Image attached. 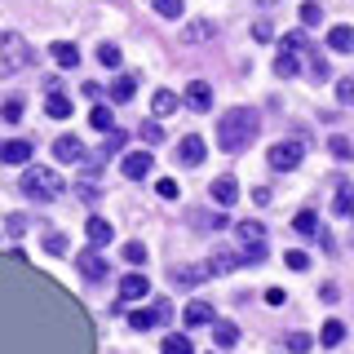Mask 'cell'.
<instances>
[{"instance_id": "obj_1", "label": "cell", "mask_w": 354, "mask_h": 354, "mask_svg": "<svg viewBox=\"0 0 354 354\" xmlns=\"http://www.w3.org/2000/svg\"><path fill=\"white\" fill-rule=\"evenodd\" d=\"M257 133H261V115L248 111V106H235V111H226V115L217 120V147L226 155H239L243 147L257 142Z\"/></svg>"}, {"instance_id": "obj_2", "label": "cell", "mask_w": 354, "mask_h": 354, "mask_svg": "<svg viewBox=\"0 0 354 354\" xmlns=\"http://www.w3.org/2000/svg\"><path fill=\"white\" fill-rule=\"evenodd\" d=\"M18 191L27 195V199H36V204H53V199H62V195H66V182H62V177L53 173V169L27 164V173H22Z\"/></svg>"}, {"instance_id": "obj_3", "label": "cell", "mask_w": 354, "mask_h": 354, "mask_svg": "<svg viewBox=\"0 0 354 354\" xmlns=\"http://www.w3.org/2000/svg\"><path fill=\"white\" fill-rule=\"evenodd\" d=\"M31 62H36L31 44L22 40L18 31H5V36H0V75H18V71H27Z\"/></svg>"}, {"instance_id": "obj_4", "label": "cell", "mask_w": 354, "mask_h": 354, "mask_svg": "<svg viewBox=\"0 0 354 354\" xmlns=\"http://www.w3.org/2000/svg\"><path fill=\"white\" fill-rule=\"evenodd\" d=\"M239 243H243V261H266V230H261V221H239Z\"/></svg>"}, {"instance_id": "obj_5", "label": "cell", "mask_w": 354, "mask_h": 354, "mask_svg": "<svg viewBox=\"0 0 354 354\" xmlns=\"http://www.w3.org/2000/svg\"><path fill=\"white\" fill-rule=\"evenodd\" d=\"M301 155H306L301 142H279V147H270V169L274 173H292L297 164H301Z\"/></svg>"}, {"instance_id": "obj_6", "label": "cell", "mask_w": 354, "mask_h": 354, "mask_svg": "<svg viewBox=\"0 0 354 354\" xmlns=\"http://www.w3.org/2000/svg\"><path fill=\"white\" fill-rule=\"evenodd\" d=\"M75 266H80V274L88 283H102L106 279V257L102 252H75Z\"/></svg>"}, {"instance_id": "obj_7", "label": "cell", "mask_w": 354, "mask_h": 354, "mask_svg": "<svg viewBox=\"0 0 354 354\" xmlns=\"http://www.w3.org/2000/svg\"><path fill=\"white\" fill-rule=\"evenodd\" d=\"M31 142L27 138H9V142H0V164H31Z\"/></svg>"}, {"instance_id": "obj_8", "label": "cell", "mask_w": 354, "mask_h": 354, "mask_svg": "<svg viewBox=\"0 0 354 354\" xmlns=\"http://www.w3.org/2000/svg\"><path fill=\"white\" fill-rule=\"evenodd\" d=\"M151 169H155V155H151V151H133V155H124V177H129V182H142V177H151Z\"/></svg>"}, {"instance_id": "obj_9", "label": "cell", "mask_w": 354, "mask_h": 354, "mask_svg": "<svg viewBox=\"0 0 354 354\" xmlns=\"http://www.w3.org/2000/svg\"><path fill=\"white\" fill-rule=\"evenodd\" d=\"M204 155H208V147H204V138H195V133H191V138H182V142H177V160H182L186 169L204 164Z\"/></svg>"}, {"instance_id": "obj_10", "label": "cell", "mask_w": 354, "mask_h": 354, "mask_svg": "<svg viewBox=\"0 0 354 354\" xmlns=\"http://www.w3.org/2000/svg\"><path fill=\"white\" fill-rule=\"evenodd\" d=\"M84 235H88V243H93V248H106V243L115 239V226H111L106 217H88V221H84Z\"/></svg>"}, {"instance_id": "obj_11", "label": "cell", "mask_w": 354, "mask_h": 354, "mask_svg": "<svg viewBox=\"0 0 354 354\" xmlns=\"http://www.w3.org/2000/svg\"><path fill=\"white\" fill-rule=\"evenodd\" d=\"M182 324L186 328H213L217 324V319H213V306H208V301H191V306L182 310Z\"/></svg>"}, {"instance_id": "obj_12", "label": "cell", "mask_w": 354, "mask_h": 354, "mask_svg": "<svg viewBox=\"0 0 354 354\" xmlns=\"http://www.w3.org/2000/svg\"><path fill=\"white\" fill-rule=\"evenodd\" d=\"M53 155H58L62 164H80V160H84V147H80V138H71V133H62V138L53 142Z\"/></svg>"}, {"instance_id": "obj_13", "label": "cell", "mask_w": 354, "mask_h": 354, "mask_svg": "<svg viewBox=\"0 0 354 354\" xmlns=\"http://www.w3.org/2000/svg\"><path fill=\"white\" fill-rule=\"evenodd\" d=\"M147 292H151L147 274H124V279H120V301H142Z\"/></svg>"}, {"instance_id": "obj_14", "label": "cell", "mask_w": 354, "mask_h": 354, "mask_svg": "<svg viewBox=\"0 0 354 354\" xmlns=\"http://www.w3.org/2000/svg\"><path fill=\"white\" fill-rule=\"evenodd\" d=\"M186 102H191L195 111H208V106H213V84H208V80H191V84H186Z\"/></svg>"}, {"instance_id": "obj_15", "label": "cell", "mask_w": 354, "mask_h": 354, "mask_svg": "<svg viewBox=\"0 0 354 354\" xmlns=\"http://www.w3.org/2000/svg\"><path fill=\"white\" fill-rule=\"evenodd\" d=\"M337 217H354V182H337V199H332Z\"/></svg>"}, {"instance_id": "obj_16", "label": "cell", "mask_w": 354, "mask_h": 354, "mask_svg": "<svg viewBox=\"0 0 354 354\" xmlns=\"http://www.w3.org/2000/svg\"><path fill=\"white\" fill-rule=\"evenodd\" d=\"M213 199L221 208H230L239 199V182H235V177H217V182H213Z\"/></svg>"}, {"instance_id": "obj_17", "label": "cell", "mask_w": 354, "mask_h": 354, "mask_svg": "<svg viewBox=\"0 0 354 354\" xmlns=\"http://www.w3.org/2000/svg\"><path fill=\"white\" fill-rule=\"evenodd\" d=\"M204 274H208V266H173L169 279H173V283H182V288H191V283L204 279Z\"/></svg>"}, {"instance_id": "obj_18", "label": "cell", "mask_w": 354, "mask_h": 354, "mask_svg": "<svg viewBox=\"0 0 354 354\" xmlns=\"http://www.w3.org/2000/svg\"><path fill=\"white\" fill-rule=\"evenodd\" d=\"M292 226H297V235H306V239H319V235H324V226H319V217L310 213V208H301V213H297Z\"/></svg>"}, {"instance_id": "obj_19", "label": "cell", "mask_w": 354, "mask_h": 354, "mask_svg": "<svg viewBox=\"0 0 354 354\" xmlns=\"http://www.w3.org/2000/svg\"><path fill=\"white\" fill-rule=\"evenodd\" d=\"M177 106H182V102H177V93H173V88H160V93L151 97V111H155L160 120H164V115H173Z\"/></svg>"}, {"instance_id": "obj_20", "label": "cell", "mask_w": 354, "mask_h": 354, "mask_svg": "<svg viewBox=\"0 0 354 354\" xmlns=\"http://www.w3.org/2000/svg\"><path fill=\"white\" fill-rule=\"evenodd\" d=\"M133 93H138V75H120V80L111 84V102H129Z\"/></svg>"}, {"instance_id": "obj_21", "label": "cell", "mask_w": 354, "mask_h": 354, "mask_svg": "<svg viewBox=\"0 0 354 354\" xmlns=\"http://www.w3.org/2000/svg\"><path fill=\"white\" fill-rule=\"evenodd\" d=\"M328 44H332L337 53H350V49H354V27H332V31H328Z\"/></svg>"}, {"instance_id": "obj_22", "label": "cell", "mask_w": 354, "mask_h": 354, "mask_svg": "<svg viewBox=\"0 0 354 354\" xmlns=\"http://www.w3.org/2000/svg\"><path fill=\"white\" fill-rule=\"evenodd\" d=\"M328 151H332V160H341V164L354 160V142L341 138V133H332V138H328Z\"/></svg>"}, {"instance_id": "obj_23", "label": "cell", "mask_w": 354, "mask_h": 354, "mask_svg": "<svg viewBox=\"0 0 354 354\" xmlns=\"http://www.w3.org/2000/svg\"><path fill=\"white\" fill-rule=\"evenodd\" d=\"M53 62H58V66H80V49L66 44V40H58V44H53Z\"/></svg>"}, {"instance_id": "obj_24", "label": "cell", "mask_w": 354, "mask_h": 354, "mask_svg": "<svg viewBox=\"0 0 354 354\" xmlns=\"http://www.w3.org/2000/svg\"><path fill=\"white\" fill-rule=\"evenodd\" d=\"M88 124H93L97 133H111V129H115V111H106V106H93V111H88Z\"/></svg>"}, {"instance_id": "obj_25", "label": "cell", "mask_w": 354, "mask_h": 354, "mask_svg": "<svg viewBox=\"0 0 354 354\" xmlns=\"http://www.w3.org/2000/svg\"><path fill=\"white\" fill-rule=\"evenodd\" d=\"M319 341H324V346H341V341H346V324H341V319H328L324 332H319Z\"/></svg>"}, {"instance_id": "obj_26", "label": "cell", "mask_w": 354, "mask_h": 354, "mask_svg": "<svg viewBox=\"0 0 354 354\" xmlns=\"http://www.w3.org/2000/svg\"><path fill=\"white\" fill-rule=\"evenodd\" d=\"M239 261H243V252H221V257L208 261V274H226V270H235Z\"/></svg>"}, {"instance_id": "obj_27", "label": "cell", "mask_w": 354, "mask_h": 354, "mask_svg": "<svg viewBox=\"0 0 354 354\" xmlns=\"http://www.w3.org/2000/svg\"><path fill=\"white\" fill-rule=\"evenodd\" d=\"M213 341H217L221 350H230V346L239 341V328H235V324H217V328H213Z\"/></svg>"}, {"instance_id": "obj_28", "label": "cell", "mask_w": 354, "mask_h": 354, "mask_svg": "<svg viewBox=\"0 0 354 354\" xmlns=\"http://www.w3.org/2000/svg\"><path fill=\"white\" fill-rule=\"evenodd\" d=\"M274 75H297V53L292 49H279V58H274Z\"/></svg>"}, {"instance_id": "obj_29", "label": "cell", "mask_w": 354, "mask_h": 354, "mask_svg": "<svg viewBox=\"0 0 354 354\" xmlns=\"http://www.w3.org/2000/svg\"><path fill=\"white\" fill-rule=\"evenodd\" d=\"M129 324L138 328V332H147V328H155V324H160V306H155V310H138V315H129Z\"/></svg>"}, {"instance_id": "obj_30", "label": "cell", "mask_w": 354, "mask_h": 354, "mask_svg": "<svg viewBox=\"0 0 354 354\" xmlns=\"http://www.w3.org/2000/svg\"><path fill=\"white\" fill-rule=\"evenodd\" d=\"M44 111H49L53 120H66V115H71V102H66L62 93H49V102H44Z\"/></svg>"}, {"instance_id": "obj_31", "label": "cell", "mask_w": 354, "mask_h": 354, "mask_svg": "<svg viewBox=\"0 0 354 354\" xmlns=\"http://www.w3.org/2000/svg\"><path fill=\"white\" fill-rule=\"evenodd\" d=\"M97 62H102V66H120V44L102 40V44H97Z\"/></svg>"}, {"instance_id": "obj_32", "label": "cell", "mask_w": 354, "mask_h": 354, "mask_svg": "<svg viewBox=\"0 0 354 354\" xmlns=\"http://www.w3.org/2000/svg\"><path fill=\"white\" fill-rule=\"evenodd\" d=\"M66 248H71V243H66V235H58V230H53V235H44V252H53V257H66Z\"/></svg>"}, {"instance_id": "obj_33", "label": "cell", "mask_w": 354, "mask_h": 354, "mask_svg": "<svg viewBox=\"0 0 354 354\" xmlns=\"http://www.w3.org/2000/svg\"><path fill=\"white\" fill-rule=\"evenodd\" d=\"M319 18H324V5L306 0V5H301V27H319Z\"/></svg>"}, {"instance_id": "obj_34", "label": "cell", "mask_w": 354, "mask_h": 354, "mask_svg": "<svg viewBox=\"0 0 354 354\" xmlns=\"http://www.w3.org/2000/svg\"><path fill=\"white\" fill-rule=\"evenodd\" d=\"M164 354H195V350H191V341H186V337H177V332H173V337H164Z\"/></svg>"}, {"instance_id": "obj_35", "label": "cell", "mask_w": 354, "mask_h": 354, "mask_svg": "<svg viewBox=\"0 0 354 354\" xmlns=\"http://www.w3.org/2000/svg\"><path fill=\"white\" fill-rule=\"evenodd\" d=\"M337 102H341V106H354V75L337 80Z\"/></svg>"}, {"instance_id": "obj_36", "label": "cell", "mask_w": 354, "mask_h": 354, "mask_svg": "<svg viewBox=\"0 0 354 354\" xmlns=\"http://www.w3.org/2000/svg\"><path fill=\"white\" fill-rule=\"evenodd\" d=\"M155 14L160 18H182V0H155Z\"/></svg>"}, {"instance_id": "obj_37", "label": "cell", "mask_w": 354, "mask_h": 354, "mask_svg": "<svg viewBox=\"0 0 354 354\" xmlns=\"http://www.w3.org/2000/svg\"><path fill=\"white\" fill-rule=\"evenodd\" d=\"M124 261H129V266H142V261H147V248H142L138 239H133V243H124Z\"/></svg>"}, {"instance_id": "obj_38", "label": "cell", "mask_w": 354, "mask_h": 354, "mask_svg": "<svg viewBox=\"0 0 354 354\" xmlns=\"http://www.w3.org/2000/svg\"><path fill=\"white\" fill-rule=\"evenodd\" d=\"M120 147H124V133H120V129H111V133H106V142H102V155H115Z\"/></svg>"}, {"instance_id": "obj_39", "label": "cell", "mask_w": 354, "mask_h": 354, "mask_svg": "<svg viewBox=\"0 0 354 354\" xmlns=\"http://www.w3.org/2000/svg\"><path fill=\"white\" fill-rule=\"evenodd\" d=\"M310 346H315V341H310L306 332H292V337H288V350H292V354H306Z\"/></svg>"}, {"instance_id": "obj_40", "label": "cell", "mask_w": 354, "mask_h": 354, "mask_svg": "<svg viewBox=\"0 0 354 354\" xmlns=\"http://www.w3.org/2000/svg\"><path fill=\"white\" fill-rule=\"evenodd\" d=\"M0 115H5L9 124H18V120H22V102H18V97H9V102L0 106Z\"/></svg>"}, {"instance_id": "obj_41", "label": "cell", "mask_w": 354, "mask_h": 354, "mask_svg": "<svg viewBox=\"0 0 354 354\" xmlns=\"http://www.w3.org/2000/svg\"><path fill=\"white\" fill-rule=\"evenodd\" d=\"M204 36H213V22H191L186 27V40H204Z\"/></svg>"}, {"instance_id": "obj_42", "label": "cell", "mask_w": 354, "mask_h": 354, "mask_svg": "<svg viewBox=\"0 0 354 354\" xmlns=\"http://www.w3.org/2000/svg\"><path fill=\"white\" fill-rule=\"evenodd\" d=\"M310 71H315V80H328V62H324V53H310Z\"/></svg>"}, {"instance_id": "obj_43", "label": "cell", "mask_w": 354, "mask_h": 354, "mask_svg": "<svg viewBox=\"0 0 354 354\" xmlns=\"http://www.w3.org/2000/svg\"><path fill=\"white\" fill-rule=\"evenodd\" d=\"M283 49H306V36H301V31H288V36H283Z\"/></svg>"}, {"instance_id": "obj_44", "label": "cell", "mask_w": 354, "mask_h": 354, "mask_svg": "<svg viewBox=\"0 0 354 354\" xmlns=\"http://www.w3.org/2000/svg\"><path fill=\"white\" fill-rule=\"evenodd\" d=\"M283 261L292 266V270H306V266H310V257H306V252H283Z\"/></svg>"}, {"instance_id": "obj_45", "label": "cell", "mask_w": 354, "mask_h": 354, "mask_svg": "<svg viewBox=\"0 0 354 354\" xmlns=\"http://www.w3.org/2000/svg\"><path fill=\"white\" fill-rule=\"evenodd\" d=\"M142 138H147V142H160V138H164V129L155 124V120H147V124H142Z\"/></svg>"}, {"instance_id": "obj_46", "label": "cell", "mask_w": 354, "mask_h": 354, "mask_svg": "<svg viewBox=\"0 0 354 354\" xmlns=\"http://www.w3.org/2000/svg\"><path fill=\"white\" fill-rule=\"evenodd\" d=\"M252 36H257V40H270V36H274V27L261 18V22H252Z\"/></svg>"}, {"instance_id": "obj_47", "label": "cell", "mask_w": 354, "mask_h": 354, "mask_svg": "<svg viewBox=\"0 0 354 354\" xmlns=\"http://www.w3.org/2000/svg\"><path fill=\"white\" fill-rule=\"evenodd\" d=\"M319 297H324V301H341V288L337 283H324V288H319Z\"/></svg>"}, {"instance_id": "obj_48", "label": "cell", "mask_w": 354, "mask_h": 354, "mask_svg": "<svg viewBox=\"0 0 354 354\" xmlns=\"http://www.w3.org/2000/svg\"><path fill=\"white\" fill-rule=\"evenodd\" d=\"M155 191H160V199H177V182H160Z\"/></svg>"}, {"instance_id": "obj_49", "label": "cell", "mask_w": 354, "mask_h": 354, "mask_svg": "<svg viewBox=\"0 0 354 354\" xmlns=\"http://www.w3.org/2000/svg\"><path fill=\"white\" fill-rule=\"evenodd\" d=\"M22 230H27V217L14 213V217H9V235H22Z\"/></svg>"}, {"instance_id": "obj_50", "label": "cell", "mask_w": 354, "mask_h": 354, "mask_svg": "<svg viewBox=\"0 0 354 354\" xmlns=\"http://www.w3.org/2000/svg\"><path fill=\"white\" fill-rule=\"evenodd\" d=\"M261 5H274V0H261Z\"/></svg>"}]
</instances>
